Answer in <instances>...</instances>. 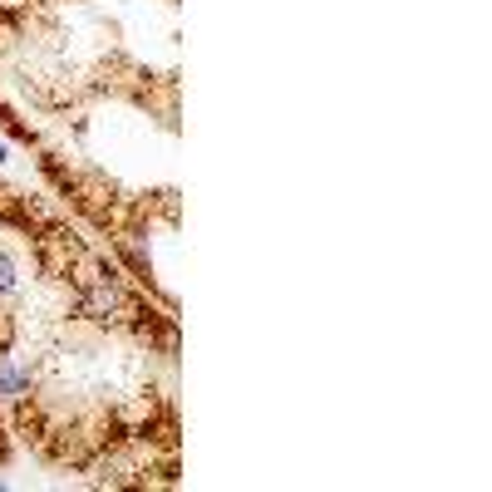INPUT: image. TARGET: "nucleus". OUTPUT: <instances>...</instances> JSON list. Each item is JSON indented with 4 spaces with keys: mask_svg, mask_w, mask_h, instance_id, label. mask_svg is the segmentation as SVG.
<instances>
[{
    "mask_svg": "<svg viewBox=\"0 0 492 492\" xmlns=\"http://www.w3.org/2000/svg\"><path fill=\"white\" fill-rule=\"evenodd\" d=\"M0 163H5V148H0Z\"/></svg>",
    "mask_w": 492,
    "mask_h": 492,
    "instance_id": "f257e3e1",
    "label": "nucleus"
}]
</instances>
